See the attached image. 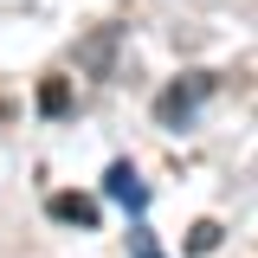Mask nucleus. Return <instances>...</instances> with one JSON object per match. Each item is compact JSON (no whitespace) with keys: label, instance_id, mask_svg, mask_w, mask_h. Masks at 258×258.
<instances>
[{"label":"nucleus","instance_id":"f257e3e1","mask_svg":"<svg viewBox=\"0 0 258 258\" xmlns=\"http://www.w3.org/2000/svg\"><path fill=\"white\" fill-rule=\"evenodd\" d=\"M207 97H213V71H187V78H174V84L155 97V123H161V129H187L194 116H200Z\"/></svg>","mask_w":258,"mask_h":258},{"label":"nucleus","instance_id":"f03ea898","mask_svg":"<svg viewBox=\"0 0 258 258\" xmlns=\"http://www.w3.org/2000/svg\"><path fill=\"white\" fill-rule=\"evenodd\" d=\"M103 194H110L116 207H129V213H142V207H149V187H142V174H136L129 161H110V174H103Z\"/></svg>","mask_w":258,"mask_h":258},{"label":"nucleus","instance_id":"7ed1b4c3","mask_svg":"<svg viewBox=\"0 0 258 258\" xmlns=\"http://www.w3.org/2000/svg\"><path fill=\"white\" fill-rule=\"evenodd\" d=\"M45 213H52L58 226H97V200H84V194H52Z\"/></svg>","mask_w":258,"mask_h":258},{"label":"nucleus","instance_id":"20e7f679","mask_svg":"<svg viewBox=\"0 0 258 258\" xmlns=\"http://www.w3.org/2000/svg\"><path fill=\"white\" fill-rule=\"evenodd\" d=\"M64 103H71V91H64V78H45V91H39V110H45V116H58Z\"/></svg>","mask_w":258,"mask_h":258},{"label":"nucleus","instance_id":"39448f33","mask_svg":"<svg viewBox=\"0 0 258 258\" xmlns=\"http://www.w3.org/2000/svg\"><path fill=\"white\" fill-rule=\"evenodd\" d=\"M213 245H220V226L200 220V226H194V239H187V252H213Z\"/></svg>","mask_w":258,"mask_h":258},{"label":"nucleus","instance_id":"423d86ee","mask_svg":"<svg viewBox=\"0 0 258 258\" xmlns=\"http://www.w3.org/2000/svg\"><path fill=\"white\" fill-rule=\"evenodd\" d=\"M129 245H136V258H161V252H155V239H149V232H142V226H136V232H129Z\"/></svg>","mask_w":258,"mask_h":258}]
</instances>
